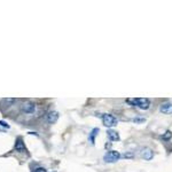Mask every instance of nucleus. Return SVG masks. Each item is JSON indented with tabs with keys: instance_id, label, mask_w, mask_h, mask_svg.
<instances>
[{
	"instance_id": "nucleus-1",
	"label": "nucleus",
	"mask_w": 172,
	"mask_h": 172,
	"mask_svg": "<svg viewBox=\"0 0 172 172\" xmlns=\"http://www.w3.org/2000/svg\"><path fill=\"white\" fill-rule=\"evenodd\" d=\"M125 101L131 107H136L141 110H147L150 107V100L147 97H129Z\"/></svg>"
},
{
	"instance_id": "nucleus-2",
	"label": "nucleus",
	"mask_w": 172,
	"mask_h": 172,
	"mask_svg": "<svg viewBox=\"0 0 172 172\" xmlns=\"http://www.w3.org/2000/svg\"><path fill=\"white\" fill-rule=\"evenodd\" d=\"M36 103L32 102V101L30 100H26L24 102L21 103L19 106V110L21 113H23L24 115H33L35 114V111H36Z\"/></svg>"
},
{
	"instance_id": "nucleus-3",
	"label": "nucleus",
	"mask_w": 172,
	"mask_h": 172,
	"mask_svg": "<svg viewBox=\"0 0 172 172\" xmlns=\"http://www.w3.org/2000/svg\"><path fill=\"white\" fill-rule=\"evenodd\" d=\"M101 118H102V123H103L104 126L107 127H113V126H116L118 120L117 118L111 114H102L100 115Z\"/></svg>"
},
{
	"instance_id": "nucleus-4",
	"label": "nucleus",
	"mask_w": 172,
	"mask_h": 172,
	"mask_svg": "<svg viewBox=\"0 0 172 172\" xmlns=\"http://www.w3.org/2000/svg\"><path fill=\"white\" fill-rule=\"evenodd\" d=\"M120 157H122V155L119 154V152H117V150H108L107 153L104 154L103 159L107 163H114L117 162Z\"/></svg>"
},
{
	"instance_id": "nucleus-5",
	"label": "nucleus",
	"mask_w": 172,
	"mask_h": 172,
	"mask_svg": "<svg viewBox=\"0 0 172 172\" xmlns=\"http://www.w3.org/2000/svg\"><path fill=\"white\" fill-rule=\"evenodd\" d=\"M14 149H15V152H17V153H26V152H28V150H26L25 145H24V142H23V139L21 138V136L16 138V140H15Z\"/></svg>"
},
{
	"instance_id": "nucleus-6",
	"label": "nucleus",
	"mask_w": 172,
	"mask_h": 172,
	"mask_svg": "<svg viewBox=\"0 0 172 172\" xmlns=\"http://www.w3.org/2000/svg\"><path fill=\"white\" fill-rule=\"evenodd\" d=\"M140 155L142 157L143 159H146V161H152L154 157V152L153 149H150L149 147H143L141 148L140 150Z\"/></svg>"
},
{
	"instance_id": "nucleus-7",
	"label": "nucleus",
	"mask_w": 172,
	"mask_h": 172,
	"mask_svg": "<svg viewBox=\"0 0 172 172\" xmlns=\"http://www.w3.org/2000/svg\"><path fill=\"white\" fill-rule=\"evenodd\" d=\"M58 119V111H48L47 114H46V120L48 122L49 124H54L56 120Z\"/></svg>"
},
{
	"instance_id": "nucleus-8",
	"label": "nucleus",
	"mask_w": 172,
	"mask_h": 172,
	"mask_svg": "<svg viewBox=\"0 0 172 172\" xmlns=\"http://www.w3.org/2000/svg\"><path fill=\"white\" fill-rule=\"evenodd\" d=\"M159 111L166 115L172 114V103L171 102H163V103L159 106Z\"/></svg>"
},
{
	"instance_id": "nucleus-9",
	"label": "nucleus",
	"mask_w": 172,
	"mask_h": 172,
	"mask_svg": "<svg viewBox=\"0 0 172 172\" xmlns=\"http://www.w3.org/2000/svg\"><path fill=\"white\" fill-rule=\"evenodd\" d=\"M107 136L111 141H119L120 140V136L119 134H118V132L113 130V129H109V130L107 131Z\"/></svg>"
},
{
	"instance_id": "nucleus-10",
	"label": "nucleus",
	"mask_w": 172,
	"mask_h": 172,
	"mask_svg": "<svg viewBox=\"0 0 172 172\" xmlns=\"http://www.w3.org/2000/svg\"><path fill=\"white\" fill-rule=\"evenodd\" d=\"M99 132H100V130H99L97 127H94V129L90 132V134H88V141L91 142V145H94L95 143V138L97 136Z\"/></svg>"
},
{
	"instance_id": "nucleus-11",
	"label": "nucleus",
	"mask_w": 172,
	"mask_h": 172,
	"mask_svg": "<svg viewBox=\"0 0 172 172\" xmlns=\"http://www.w3.org/2000/svg\"><path fill=\"white\" fill-rule=\"evenodd\" d=\"M162 140H164V141H168V140H170L172 138V131H170V130H166L164 133L162 134Z\"/></svg>"
},
{
	"instance_id": "nucleus-12",
	"label": "nucleus",
	"mask_w": 172,
	"mask_h": 172,
	"mask_svg": "<svg viewBox=\"0 0 172 172\" xmlns=\"http://www.w3.org/2000/svg\"><path fill=\"white\" fill-rule=\"evenodd\" d=\"M145 118H142V117H136V118H133L132 119V122H134V123H136V124H140V123H143L145 122Z\"/></svg>"
},
{
	"instance_id": "nucleus-13",
	"label": "nucleus",
	"mask_w": 172,
	"mask_h": 172,
	"mask_svg": "<svg viewBox=\"0 0 172 172\" xmlns=\"http://www.w3.org/2000/svg\"><path fill=\"white\" fill-rule=\"evenodd\" d=\"M32 172H47V170H46L45 168H42V166H37Z\"/></svg>"
},
{
	"instance_id": "nucleus-14",
	"label": "nucleus",
	"mask_w": 172,
	"mask_h": 172,
	"mask_svg": "<svg viewBox=\"0 0 172 172\" xmlns=\"http://www.w3.org/2000/svg\"><path fill=\"white\" fill-rule=\"evenodd\" d=\"M0 126H3V127H7V129H9V125L6 123V122H3V120H0Z\"/></svg>"
},
{
	"instance_id": "nucleus-15",
	"label": "nucleus",
	"mask_w": 172,
	"mask_h": 172,
	"mask_svg": "<svg viewBox=\"0 0 172 172\" xmlns=\"http://www.w3.org/2000/svg\"><path fill=\"white\" fill-rule=\"evenodd\" d=\"M123 157H125V158H131V157H133V154L131 153H125L123 155Z\"/></svg>"
},
{
	"instance_id": "nucleus-16",
	"label": "nucleus",
	"mask_w": 172,
	"mask_h": 172,
	"mask_svg": "<svg viewBox=\"0 0 172 172\" xmlns=\"http://www.w3.org/2000/svg\"><path fill=\"white\" fill-rule=\"evenodd\" d=\"M111 146V143H106V148H109Z\"/></svg>"
}]
</instances>
